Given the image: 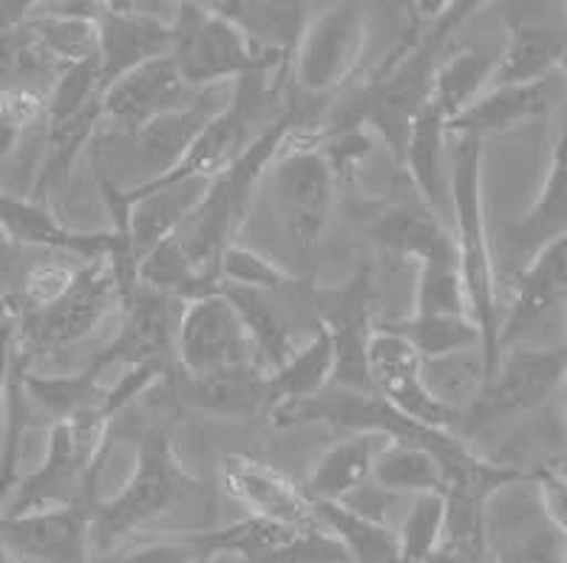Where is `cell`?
<instances>
[{
  "label": "cell",
  "mask_w": 567,
  "mask_h": 563,
  "mask_svg": "<svg viewBox=\"0 0 567 563\" xmlns=\"http://www.w3.org/2000/svg\"><path fill=\"white\" fill-rule=\"evenodd\" d=\"M480 7L483 3H465V0L414 3L412 34L400 45V54L386 60L381 77L374 80L372 88L352 111V119L363 122L398 159L414 116L432 96L434 71L445 58V45Z\"/></svg>",
  "instance_id": "6da1fadb"
},
{
  "label": "cell",
  "mask_w": 567,
  "mask_h": 563,
  "mask_svg": "<svg viewBox=\"0 0 567 563\" xmlns=\"http://www.w3.org/2000/svg\"><path fill=\"white\" fill-rule=\"evenodd\" d=\"M116 563H207L199 546L194 544L190 535L179 538H162L151 544H140L134 550L123 552Z\"/></svg>",
  "instance_id": "7dc6e473"
},
{
  "label": "cell",
  "mask_w": 567,
  "mask_h": 563,
  "mask_svg": "<svg viewBox=\"0 0 567 563\" xmlns=\"http://www.w3.org/2000/svg\"><path fill=\"white\" fill-rule=\"evenodd\" d=\"M123 329L105 346L97 363L91 365V372L97 377L103 374V368H111V365H123V368L145 363L165 365V357L174 352L176 326L174 314H171V298L140 286L136 295L128 303H123Z\"/></svg>",
  "instance_id": "ffe728a7"
},
{
  "label": "cell",
  "mask_w": 567,
  "mask_h": 563,
  "mask_svg": "<svg viewBox=\"0 0 567 563\" xmlns=\"http://www.w3.org/2000/svg\"><path fill=\"white\" fill-rule=\"evenodd\" d=\"M567 309V236L545 243L519 267L514 301L503 314L499 346H514L536 323Z\"/></svg>",
  "instance_id": "d6986e66"
},
{
  "label": "cell",
  "mask_w": 567,
  "mask_h": 563,
  "mask_svg": "<svg viewBox=\"0 0 567 563\" xmlns=\"http://www.w3.org/2000/svg\"><path fill=\"white\" fill-rule=\"evenodd\" d=\"M267 181L298 261L312 267L336 205V174L318 150L316 134L296 125L272 161Z\"/></svg>",
  "instance_id": "8992f818"
},
{
  "label": "cell",
  "mask_w": 567,
  "mask_h": 563,
  "mask_svg": "<svg viewBox=\"0 0 567 563\" xmlns=\"http://www.w3.org/2000/svg\"><path fill=\"white\" fill-rule=\"evenodd\" d=\"M0 230L7 232L14 243H27V247L69 252V256L85 258V261L109 258L120 289H131L136 283V256L131 250V238L125 227L71 230L38 199H20V196L0 190Z\"/></svg>",
  "instance_id": "8fae6325"
},
{
  "label": "cell",
  "mask_w": 567,
  "mask_h": 563,
  "mask_svg": "<svg viewBox=\"0 0 567 563\" xmlns=\"http://www.w3.org/2000/svg\"><path fill=\"white\" fill-rule=\"evenodd\" d=\"M425 317H471L457 256L434 258L417 267L414 312Z\"/></svg>",
  "instance_id": "60d3db41"
},
{
  "label": "cell",
  "mask_w": 567,
  "mask_h": 563,
  "mask_svg": "<svg viewBox=\"0 0 567 563\" xmlns=\"http://www.w3.org/2000/svg\"><path fill=\"white\" fill-rule=\"evenodd\" d=\"M392 332L406 340L417 352L420 359H443L452 354L480 348V329L471 317H425V314H409L406 321L386 323Z\"/></svg>",
  "instance_id": "f35d334b"
},
{
  "label": "cell",
  "mask_w": 567,
  "mask_h": 563,
  "mask_svg": "<svg viewBox=\"0 0 567 563\" xmlns=\"http://www.w3.org/2000/svg\"><path fill=\"white\" fill-rule=\"evenodd\" d=\"M120 303V283L109 258L85 261L63 295L45 309L14 314L18 348L52 352L74 346L100 326L109 309Z\"/></svg>",
  "instance_id": "ba28073f"
},
{
  "label": "cell",
  "mask_w": 567,
  "mask_h": 563,
  "mask_svg": "<svg viewBox=\"0 0 567 563\" xmlns=\"http://www.w3.org/2000/svg\"><path fill=\"white\" fill-rule=\"evenodd\" d=\"M258 563H352L347 550L329 535L323 526L318 530H298L287 544Z\"/></svg>",
  "instance_id": "f6af8a7d"
},
{
  "label": "cell",
  "mask_w": 567,
  "mask_h": 563,
  "mask_svg": "<svg viewBox=\"0 0 567 563\" xmlns=\"http://www.w3.org/2000/svg\"><path fill=\"white\" fill-rule=\"evenodd\" d=\"M372 481L394 496L445 493V470L437 456L409 442H383Z\"/></svg>",
  "instance_id": "e575fe53"
},
{
  "label": "cell",
  "mask_w": 567,
  "mask_h": 563,
  "mask_svg": "<svg viewBox=\"0 0 567 563\" xmlns=\"http://www.w3.org/2000/svg\"><path fill=\"white\" fill-rule=\"evenodd\" d=\"M216 12L225 14L233 27L245 34L252 52L267 65L281 71L292 69L298 40L310 20L307 3H281V0H221L213 3Z\"/></svg>",
  "instance_id": "44dd1931"
},
{
  "label": "cell",
  "mask_w": 567,
  "mask_h": 563,
  "mask_svg": "<svg viewBox=\"0 0 567 563\" xmlns=\"http://www.w3.org/2000/svg\"><path fill=\"white\" fill-rule=\"evenodd\" d=\"M179 3H105L100 18V94L151 60L168 58Z\"/></svg>",
  "instance_id": "4fadbf2b"
},
{
  "label": "cell",
  "mask_w": 567,
  "mask_h": 563,
  "mask_svg": "<svg viewBox=\"0 0 567 563\" xmlns=\"http://www.w3.org/2000/svg\"><path fill=\"white\" fill-rule=\"evenodd\" d=\"M452 139L445 119L437 114L432 103H425V108L414 116L412 128H409L406 145L400 161L406 167L409 179H412L414 190L420 192L425 210H432L434 216L443 218L445 196H449V176H445V142Z\"/></svg>",
  "instance_id": "83f0119b"
},
{
  "label": "cell",
  "mask_w": 567,
  "mask_h": 563,
  "mask_svg": "<svg viewBox=\"0 0 567 563\" xmlns=\"http://www.w3.org/2000/svg\"><path fill=\"white\" fill-rule=\"evenodd\" d=\"M171 58L182 80L194 91L233 85L261 71H281L267 65L230 20L213 3H179L174 18ZM290 74V71H287Z\"/></svg>",
  "instance_id": "52a82bcc"
},
{
  "label": "cell",
  "mask_w": 567,
  "mask_h": 563,
  "mask_svg": "<svg viewBox=\"0 0 567 563\" xmlns=\"http://www.w3.org/2000/svg\"><path fill=\"white\" fill-rule=\"evenodd\" d=\"M369 292H372L369 272H361L329 301V312L321 317V326H327L336 346L332 385L338 388L372 390L367 372V346L374 332L369 323Z\"/></svg>",
  "instance_id": "603a6c76"
},
{
  "label": "cell",
  "mask_w": 567,
  "mask_h": 563,
  "mask_svg": "<svg viewBox=\"0 0 567 563\" xmlns=\"http://www.w3.org/2000/svg\"><path fill=\"white\" fill-rule=\"evenodd\" d=\"M374 243L394 258L420 263L434 258L457 256L454 232L425 207H392L372 225Z\"/></svg>",
  "instance_id": "f546056e"
},
{
  "label": "cell",
  "mask_w": 567,
  "mask_h": 563,
  "mask_svg": "<svg viewBox=\"0 0 567 563\" xmlns=\"http://www.w3.org/2000/svg\"><path fill=\"white\" fill-rule=\"evenodd\" d=\"M136 281H140V286L151 289V292H159L171 301L179 298L185 303L219 289L194 267V261L187 258L185 247L176 236L159 241L154 250H148L136 261Z\"/></svg>",
  "instance_id": "d590c367"
},
{
  "label": "cell",
  "mask_w": 567,
  "mask_h": 563,
  "mask_svg": "<svg viewBox=\"0 0 567 563\" xmlns=\"http://www.w3.org/2000/svg\"><path fill=\"white\" fill-rule=\"evenodd\" d=\"M216 281L219 289H241V292H284L296 283V278L284 267H278L272 258L250 250L245 243H230L219 258L216 267Z\"/></svg>",
  "instance_id": "7bdbcfd3"
},
{
  "label": "cell",
  "mask_w": 567,
  "mask_h": 563,
  "mask_svg": "<svg viewBox=\"0 0 567 563\" xmlns=\"http://www.w3.org/2000/svg\"><path fill=\"white\" fill-rule=\"evenodd\" d=\"M318 524L347 550L352 563H400L398 530L354 515L332 501H312Z\"/></svg>",
  "instance_id": "d6a6232c"
},
{
  "label": "cell",
  "mask_w": 567,
  "mask_h": 563,
  "mask_svg": "<svg viewBox=\"0 0 567 563\" xmlns=\"http://www.w3.org/2000/svg\"><path fill=\"white\" fill-rule=\"evenodd\" d=\"M221 292L230 298V303L239 312L241 323L250 334L252 348H256L258 365L267 374L276 372L278 365L296 352L287 321L267 303V295H261V292H241V289H221Z\"/></svg>",
  "instance_id": "74e56055"
},
{
  "label": "cell",
  "mask_w": 567,
  "mask_h": 563,
  "mask_svg": "<svg viewBox=\"0 0 567 563\" xmlns=\"http://www.w3.org/2000/svg\"><path fill=\"white\" fill-rule=\"evenodd\" d=\"M336 379V346L327 326L318 323L310 343L296 346V352L267 374V414L276 419L284 410L321 397Z\"/></svg>",
  "instance_id": "cb8c5ba5"
},
{
  "label": "cell",
  "mask_w": 567,
  "mask_h": 563,
  "mask_svg": "<svg viewBox=\"0 0 567 563\" xmlns=\"http://www.w3.org/2000/svg\"><path fill=\"white\" fill-rule=\"evenodd\" d=\"M561 346L567 348V317H565V343H561Z\"/></svg>",
  "instance_id": "11a10c76"
},
{
  "label": "cell",
  "mask_w": 567,
  "mask_h": 563,
  "mask_svg": "<svg viewBox=\"0 0 567 563\" xmlns=\"http://www.w3.org/2000/svg\"><path fill=\"white\" fill-rule=\"evenodd\" d=\"M496 60H499V49H485V45L460 49V52L445 54L440 60L429 103L437 108L445 125L457 119L468 105L477 103L480 96L491 88Z\"/></svg>",
  "instance_id": "1f68e13d"
},
{
  "label": "cell",
  "mask_w": 567,
  "mask_h": 563,
  "mask_svg": "<svg viewBox=\"0 0 567 563\" xmlns=\"http://www.w3.org/2000/svg\"><path fill=\"white\" fill-rule=\"evenodd\" d=\"M449 156V205L454 216V247H457L460 272H463L468 314L480 329L483 343L485 379L499 363V292H496V263L491 250L488 221H485L483 199V139L477 136H452Z\"/></svg>",
  "instance_id": "7a4b0ae2"
},
{
  "label": "cell",
  "mask_w": 567,
  "mask_h": 563,
  "mask_svg": "<svg viewBox=\"0 0 567 563\" xmlns=\"http://www.w3.org/2000/svg\"><path fill=\"white\" fill-rule=\"evenodd\" d=\"M369 38V9L363 3H329L310 12L292 58V80L307 94L341 88L361 65Z\"/></svg>",
  "instance_id": "30bf717a"
},
{
  "label": "cell",
  "mask_w": 567,
  "mask_h": 563,
  "mask_svg": "<svg viewBox=\"0 0 567 563\" xmlns=\"http://www.w3.org/2000/svg\"><path fill=\"white\" fill-rule=\"evenodd\" d=\"M565 12H567V3H565Z\"/></svg>",
  "instance_id": "9f6ffc18"
},
{
  "label": "cell",
  "mask_w": 567,
  "mask_h": 563,
  "mask_svg": "<svg viewBox=\"0 0 567 563\" xmlns=\"http://www.w3.org/2000/svg\"><path fill=\"white\" fill-rule=\"evenodd\" d=\"M565 390H567V377H565ZM556 470H559L561 476H567V442H565V453H561V465Z\"/></svg>",
  "instance_id": "f5cc1de1"
},
{
  "label": "cell",
  "mask_w": 567,
  "mask_h": 563,
  "mask_svg": "<svg viewBox=\"0 0 567 563\" xmlns=\"http://www.w3.org/2000/svg\"><path fill=\"white\" fill-rule=\"evenodd\" d=\"M298 125V111L287 108L265 134L252 142L241 159L233 161L227 170L207 181V190L196 210L185 218V225L176 230V238L185 247L187 258L194 261L202 275L210 283L216 281L221 252L236 243V232L245 225V216L252 205L256 187L267 179L272 161L281 154L284 142L290 139L292 128Z\"/></svg>",
  "instance_id": "3957f363"
},
{
  "label": "cell",
  "mask_w": 567,
  "mask_h": 563,
  "mask_svg": "<svg viewBox=\"0 0 567 563\" xmlns=\"http://www.w3.org/2000/svg\"><path fill=\"white\" fill-rule=\"evenodd\" d=\"M565 346H530V343L505 346L494 374L485 379L477 399L468 405L460 423L465 428H483L505 416L539 408L556 390L565 388Z\"/></svg>",
  "instance_id": "9c48e42d"
},
{
  "label": "cell",
  "mask_w": 567,
  "mask_h": 563,
  "mask_svg": "<svg viewBox=\"0 0 567 563\" xmlns=\"http://www.w3.org/2000/svg\"><path fill=\"white\" fill-rule=\"evenodd\" d=\"M567 58V34L548 23L519 20L508 29V40L499 49L491 85H534L559 71Z\"/></svg>",
  "instance_id": "4316f807"
},
{
  "label": "cell",
  "mask_w": 567,
  "mask_h": 563,
  "mask_svg": "<svg viewBox=\"0 0 567 563\" xmlns=\"http://www.w3.org/2000/svg\"><path fill=\"white\" fill-rule=\"evenodd\" d=\"M367 372L374 394L423 428L452 430L463 419L432 397V390L423 383V359L386 323L374 326L372 337H369Z\"/></svg>",
  "instance_id": "5bb4252c"
},
{
  "label": "cell",
  "mask_w": 567,
  "mask_h": 563,
  "mask_svg": "<svg viewBox=\"0 0 567 563\" xmlns=\"http://www.w3.org/2000/svg\"><path fill=\"white\" fill-rule=\"evenodd\" d=\"M423 383L434 399L463 416L485 383L483 352L468 348L443 359H423Z\"/></svg>",
  "instance_id": "ab89813d"
},
{
  "label": "cell",
  "mask_w": 567,
  "mask_h": 563,
  "mask_svg": "<svg viewBox=\"0 0 567 563\" xmlns=\"http://www.w3.org/2000/svg\"><path fill=\"white\" fill-rule=\"evenodd\" d=\"M194 476L182 468L165 434H145L136 448L128 481L111 499L94 501L91 512V552H111L125 538L148 526L194 490Z\"/></svg>",
  "instance_id": "277c9868"
},
{
  "label": "cell",
  "mask_w": 567,
  "mask_h": 563,
  "mask_svg": "<svg viewBox=\"0 0 567 563\" xmlns=\"http://www.w3.org/2000/svg\"><path fill=\"white\" fill-rule=\"evenodd\" d=\"M94 499L52 510L0 515V535L23 563H91Z\"/></svg>",
  "instance_id": "2e32d148"
},
{
  "label": "cell",
  "mask_w": 567,
  "mask_h": 563,
  "mask_svg": "<svg viewBox=\"0 0 567 563\" xmlns=\"http://www.w3.org/2000/svg\"><path fill=\"white\" fill-rule=\"evenodd\" d=\"M221 487L252 519H265L292 530L321 526L303 487L252 456H227L221 465Z\"/></svg>",
  "instance_id": "ac0fdd59"
},
{
  "label": "cell",
  "mask_w": 567,
  "mask_h": 563,
  "mask_svg": "<svg viewBox=\"0 0 567 563\" xmlns=\"http://www.w3.org/2000/svg\"><path fill=\"white\" fill-rule=\"evenodd\" d=\"M20 388L40 410L52 414L54 423L74 419L85 410L100 408L105 403V394H109V385L100 383V377L91 368L80 374H60V377L20 368Z\"/></svg>",
  "instance_id": "836d02e7"
},
{
  "label": "cell",
  "mask_w": 567,
  "mask_h": 563,
  "mask_svg": "<svg viewBox=\"0 0 567 563\" xmlns=\"http://www.w3.org/2000/svg\"><path fill=\"white\" fill-rule=\"evenodd\" d=\"M221 88L225 85L199 91L194 103H187L185 108L174 111V114L159 116V119H154L142 131H136V150L142 156V165L151 170V176L145 181L162 179V176L171 174L185 159V154L190 150L196 136L202 134V128L210 122V116L227 103V100L225 103L216 100Z\"/></svg>",
  "instance_id": "d4e9b609"
},
{
  "label": "cell",
  "mask_w": 567,
  "mask_h": 563,
  "mask_svg": "<svg viewBox=\"0 0 567 563\" xmlns=\"http://www.w3.org/2000/svg\"><path fill=\"white\" fill-rule=\"evenodd\" d=\"M550 103V85H491L477 103L468 105L457 119L445 128L449 136H477L485 142L488 134H505V131L523 128L528 122L539 119Z\"/></svg>",
  "instance_id": "484cf974"
},
{
  "label": "cell",
  "mask_w": 567,
  "mask_h": 563,
  "mask_svg": "<svg viewBox=\"0 0 567 563\" xmlns=\"http://www.w3.org/2000/svg\"><path fill=\"white\" fill-rule=\"evenodd\" d=\"M0 563H14V555L9 552L7 541H3V535H0Z\"/></svg>",
  "instance_id": "816d5d0a"
},
{
  "label": "cell",
  "mask_w": 567,
  "mask_h": 563,
  "mask_svg": "<svg viewBox=\"0 0 567 563\" xmlns=\"http://www.w3.org/2000/svg\"><path fill=\"white\" fill-rule=\"evenodd\" d=\"M296 532L298 530H292V526L247 515L236 524L219 526V530L190 532V538H194V544L199 546L207 563L216 561V557H239L241 563H258L281 544H287Z\"/></svg>",
  "instance_id": "8d00e7d4"
},
{
  "label": "cell",
  "mask_w": 567,
  "mask_h": 563,
  "mask_svg": "<svg viewBox=\"0 0 567 563\" xmlns=\"http://www.w3.org/2000/svg\"><path fill=\"white\" fill-rule=\"evenodd\" d=\"M111 423L114 419L105 414L103 405L74 419L54 423L49 430L43 461L34 473L20 481L3 515H23V512L91 501V481L100 468Z\"/></svg>",
  "instance_id": "5b68a950"
},
{
  "label": "cell",
  "mask_w": 567,
  "mask_h": 563,
  "mask_svg": "<svg viewBox=\"0 0 567 563\" xmlns=\"http://www.w3.org/2000/svg\"><path fill=\"white\" fill-rule=\"evenodd\" d=\"M14 359H18V340H14V314H9L7 321L0 323V414L7 408Z\"/></svg>",
  "instance_id": "681fc988"
},
{
  "label": "cell",
  "mask_w": 567,
  "mask_h": 563,
  "mask_svg": "<svg viewBox=\"0 0 567 563\" xmlns=\"http://www.w3.org/2000/svg\"><path fill=\"white\" fill-rule=\"evenodd\" d=\"M445 493L412 496L406 515L400 521V563H432L443 546Z\"/></svg>",
  "instance_id": "b9f144b4"
},
{
  "label": "cell",
  "mask_w": 567,
  "mask_h": 563,
  "mask_svg": "<svg viewBox=\"0 0 567 563\" xmlns=\"http://www.w3.org/2000/svg\"><path fill=\"white\" fill-rule=\"evenodd\" d=\"M559 74H561V80H565V83H567V58H565V63L559 65Z\"/></svg>",
  "instance_id": "db71d44e"
},
{
  "label": "cell",
  "mask_w": 567,
  "mask_h": 563,
  "mask_svg": "<svg viewBox=\"0 0 567 563\" xmlns=\"http://www.w3.org/2000/svg\"><path fill=\"white\" fill-rule=\"evenodd\" d=\"M100 105V65L97 58L85 60L80 65H71L63 74H58L52 94L45 96V116L54 125L78 119Z\"/></svg>",
  "instance_id": "ee69618b"
},
{
  "label": "cell",
  "mask_w": 567,
  "mask_h": 563,
  "mask_svg": "<svg viewBox=\"0 0 567 563\" xmlns=\"http://www.w3.org/2000/svg\"><path fill=\"white\" fill-rule=\"evenodd\" d=\"M14 247L18 243L0 230V303H7L9 286L14 281V272H18V256H14Z\"/></svg>",
  "instance_id": "f907efd6"
},
{
  "label": "cell",
  "mask_w": 567,
  "mask_h": 563,
  "mask_svg": "<svg viewBox=\"0 0 567 563\" xmlns=\"http://www.w3.org/2000/svg\"><path fill=\"white\" fill-rule=\"evenodd\" d=\"M196 94L190 85L182 80L174 58H159L140 65L131 74L111 83L100 94V119L114 125L120 131L136 134L154 119L194 103Z\"/></svg>",
  "instance_id": "e0dca14e"
},
{
  "label": "cell",
  "mask_w": 567,
  "mask_h": 563,
  "mask_svg": "<svg viewBox=\"0 0 567 563\" xmlns=\"http://www.w3.org/2000/svg\"><path fill=\"white\" fill-rule=\"evenodd\" d=\"M561 236H567V100L561 105L548 174L528 212L505 230V247L525 263L539 247Z\"/></svg>",
  "instance_id": "7402d4cb"
},
{
  "label": "cell",
  "mask_w": 567,
  "mask_h": 563,
  "mask_svg": "<svg viewBox=\"0 0 567 563\" xmlns=\"http://www.w3.org/2000/svg\"><path fill=\"white\" fill-rule=\"evenodd\" d=\"M187 397L199 410L221 419H247L267 410V372L261 365H233L190 377Z\"/></svg>",
  "instance_id": "4dcf8cb0"
},
{
  "label": "cell",
  "mask_w": 567,
  "mask_h": 563,
  "mask_svg": "<svg viewBox=\"0 0 567 563\" xmlns=\"http://www.w3.org/2000/svg\"><path fill=\"white\" fill-rule=\"evenodd\" d=\"M74 272H78V267H69L63 261H43L29 269L27 278H23V289H20V312L52 306L71 286Z\"/></svg>",
  "instance_id": "bcb514c9"
},
{
  "label": "cell",
  "mask_w": 567,
  "mask_h": 563,
  "mask_svg": "<svg viewBox=\"0 0 567 563\" xmlns=\"http://www.w3.org/2000/svg\"><path fill=\"white\" fill-rule=\"evenodd\" d=\"M174 352L187 377H202L233 365H258L250 334L221 289H213L182 306Z\"/></svg>",
  "instance_id": "7c38bea8"
},
{
  "label": "cell",
  "mask_w": 567,
  "mask_h": 563,
  "mask_svg": "<svg viewBox=\"0 0 567 563\" xmlns=\"http://www.w3.org/2000/svg\"><path fill=\"white\" fill-rule=\"evenodd\" d=\"M530 479H534L536 499H539L545 519L567 538V476H561L554 468H545Z\"/></svg>",
  "instance_id": "c3c4849f"
},
{
  "label": "cell",
  "mask_w": 567,
  "mask_h": 563,
  "mask_svg": "<svg viewBox=\"0 0 567 563\" xmlns=\"http://www.w3.org/2000/svg\"><path fill=\"white\" fill-rule=\"evenodd\" d=\"M516 487H503L485 510L491 563H567V538L545 519L534 479L528 499H516Z\"/></svg>",
  "instance_id": "9a60e30c"
},
{
  "label": "cell",
  "mask_w": 567,
  "mask_h": 563,
  "mask_svg": "<svg viewBox=\"0 0 567 563\" xmlns=\"http://www.w3.org/2000/svg\"><path fill=\"white\" fill-rule=\"evenodd\" d=\"M383 442L389 439L372 434H347L343 439H338L316 461L303 493L310 496V501H332V504L352 496L358 487L372 481L374 461H378Z\"/></svg>",
  "instance_id": "f1b7e54d"
}]
</instances>
